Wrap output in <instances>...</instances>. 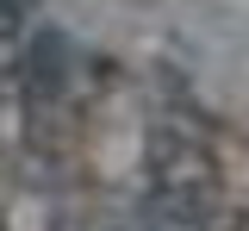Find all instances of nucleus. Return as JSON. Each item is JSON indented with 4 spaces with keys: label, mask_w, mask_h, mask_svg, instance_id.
Wrapping results in <instances>:
<instances>
[{
    "label": "nucleus",
    "mask_w": 249,
    "mask_h": 231,
    "mask_svg": "<svg viewBox=\"0 0 249 231\" xmlns=\"http://www.w3.org/2000/svg\"><path fill=\"white\" fill-rule=\"evenodd\" d=\"M150 181L162 200H181V206H206L218 188V163L206 150V137L187 132V125H156L150 132Z\"/></svg>",
    "instance_id": "nucleus-1"
},
{
    "label": "nucleus",
    "mask_w": 249,
    "mask_h": 231,
    "mask_svg": "<svg viewBox=\"0 0 249 231\" xmlns=\"http://www.w3.org/2000/svg\"><path fill=\"white\" fill-rule=\"evenodd\" d=\"M31 94H62V38L37 32L31 44Z\"/></svg>",
    "instance_id": "nucleus-2"
},
{
    "label": "nucleus",
    "mask_w": 249,
    "mask_h": 231,
    "mask_svg": "<svg viewBox=\"0 0 249 231\" xmlns=\"http://www.w3.org/2000/svg\"><path fill=\"white\" fill-rule=\"evenodd\" d=\"M143 231H206V206H181L156 194V206H143Z\"/></svg>",
    "instance_id": "nucleus-3"
},
{
    "label": "nucleus",
    "mask_w": 249,
    "mask_h": 231,
    "mask_svg": "<svg viewBox=\"0 0 249 231\" xmlns=\"http://www.w3.org/2000/svg\"><path fill=\"white\" fill-rule=\"evenodd\" d=\"M237 231H249V212H237Z\"/></svg>",
    "instance_id": "nucleus-4"
}]
</instances>
